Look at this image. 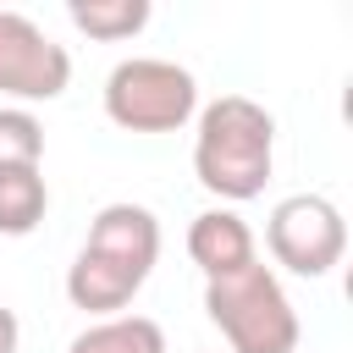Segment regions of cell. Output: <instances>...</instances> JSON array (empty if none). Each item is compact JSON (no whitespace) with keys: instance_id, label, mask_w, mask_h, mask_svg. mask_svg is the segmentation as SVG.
Listing matches in <instances>:
<instances>
[{"instance_id":"obj_1","label":"cell","mask_w":353,"mask_h":353,"mask_svg":"<svg viewBox=\"0 0 353 353\" xmlns=\"http://www.w3.org/2000/svg\"><path fill=\"white\" fill-rule=\"evenodd\" d=\"M276 165V116L248 99V94H221L199 110V132H193V176L204 182V193L243 204L259 199Z\"/></svg>"},{"instance_id":"obj_2","label":"cell","mask_w":353,"mask_h":353,"mask_svg":"<svg viewBox=\"0 0 353 353\" xmlns=\"http://www.w3.org/2000/svg\"><path fill=\"white\" fill-rule=\"evenodd\" d=\"M204 314L221 325L232 353H298V336H303L281 276L259 259L204 281Z\"/></svg>"},{"instance_id":"obj_3","label":"cell","mask_w":353,"mask_h":353,"mask_svg":"<svg viewBox=\"0 0 353 353\" xmlns=\"http://www.w3.org/2000/svg\"><path fill=\"white\" fill-rule=\"evenodd\" d=\"M105 116L121 132H176L199 116V83L165 55H127L105 77Z\"/></svg>"},{"instance_id":"obj_4","label":"cell","mask_w":353,"mask_h":353,"mask_svg":"<svg viewBox=\"0 0 353 353\" xmlns=\"http://www.w3.org/2000/svg\"><path fill=\"white\" fill-rule=\"evenodd\" d=\"M265 243H270V259L292 276H331L347 254V221L342 210L325 199V193H292L270 210L265 221Z\"/></svg>"},{"instance_id":"obj_5","label":"cell","mask_w":353,"mask_h":353,"mask_svg":"<svg viewBox=\"0 0 353 353\" xmlns=\"http://www.w3.org/2000/svg\"><path fill=\"white\" fill-rule=\"evenodd\" d=\"M66 83H72L66 44H55L22 11H0V94L28 110L39 99H61Z\"/></svg>"},{"instance_id":"obj_6","label":"cell","mask_w":353,"mask_h":353,"mask_svg":"<svg viewBox=\"0 0 353 353\" xmlns=\"http://www.w3.org/2000/svg\"><path fill=\"white\" fill-rule=\"evenodd\" d=\"M83 248H94V254H105V259L149 276L154 259H160V221H154V210L127 204V199H121V204H105V210L88 221V243H83Z\"/></svg>"},{"instance_id":"obj_7","label":"cell","mask_w":353,"mask_h":353,"mask_svg":"<svg viewBox=\"0 0 353 353\" xmlns=\"http://www.w3.org/2000/svg\"><path fill=\"white\" fill-rule=\"evenodd\" d=\"M188 259L204 270V281H215V276H232V270L254 265L259 254H254V232L237 210H204L188 226Z\"/></svg>"},{"instance_id":"obj_8","label":"cell","mask_w":353,"mask_h":353,"mask_svg":"<svg viewBox=\"0 0 353 353\" xmlns=\"http://www.w3.org/2000/svg\"><path fill=\"white\" fill-rule=\"evenodd\" d=\"M149 276H138V270H127V265H116V259H105V254H94V248H77V259L66 265V298L83 309V314H121L132 298H138V287H143Z\"/></svg>"},{"instance_id":"obj_9","label":"cell","mask_w":353,"mask_h":353,"mask_svg":"<svg viewBox=\"0 0 353 353\" xmlns=\"http://www.w3.org/2000/svg\"><path fill=\"white\" fill-rule=\"evenodd\" d=\"M66 353H165V331L149 314H110L77 331Z\"/></svg>"},{"instance_id":"obj_10","label":"cell","mask_w":353,"mask_h":353,"mask_svg":"<svg viewBox=\"0 0 353 353\" xmlns=\"http://www.w3.org/2000/svg\"><path fill=\"white\" fill-rule=\"evenodd\" d=\"M50 210V182L39 165H17L0 171V232L6 237H28Z\"/></svg>"},{"instance_id":"obj_11","label":"cell","mask_w":353,"mask_h":353,"mask_svg":"<svg viewBox=\"0 0 353 353\" xmlns=\"http://www.w3.org/2000/svg\"><path fill=\"white\" fill-rule=\"evenodd\" d=\"M66 17H72L77 33L116 44V39H132V33L149 28V0H72Z\"/></svg>"},{"instance_id":"obj_12","label":"cell","mask_w":353,"mask_h":353,"mask_svg":"<svg viewBox=\"0 0 353 353\" xmlns=\"http://www.w3.org/2000/svg\"><path fill=\"white\" fill-rule=\"evenodd\" d=\"M44 160V127L22 105H0V171L39 165Z\"/></svg>"},{"instance_id":"obj_13","label":"cell","mask_w":353,"mask_h":353,"mask_svg":"<svg viewBox=\"0 0 353 353\" xmlns=\"http://www.w3.org/2000/svg\"><path fill=\"white\" fill-rule=\"evenodd\" d=\"M17 342H22V325H17V314L0 303V353H17Z\"/></svg>"}]
</instances>
